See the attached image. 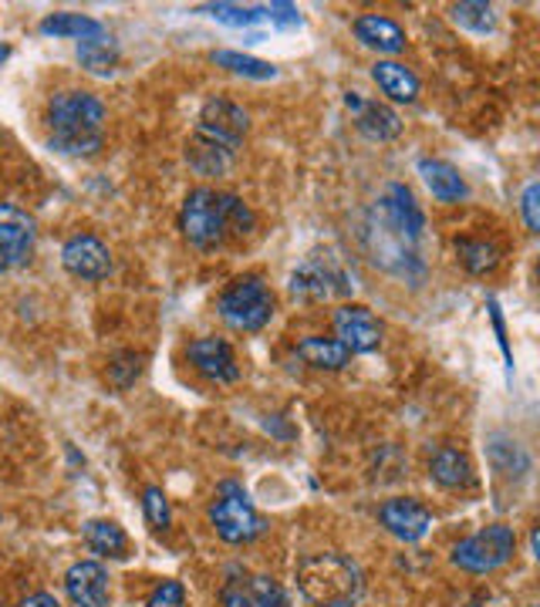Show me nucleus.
<instances>
[{"instance_id":"28","label":"nucleus","mask_w":540,"mask_h":607,"mask_svg":"<svg viewBox=\"0 0 540 607\" xmlns=\"http://www.w3.org/2000/svg\"><path fill=\"white\" fill-rule=\"evenodd\" d=\"M456 253H459V263L477 278L490 274V270H497V263H500V250L487 240H469V237L456 240Z\"/></svg>"},{"instance_id":"18","label":"nucleus","mask_w":540,"mask_h":607,"mask_svg":"<svg viewBox=\"0 0 540 607\" xmlns=\"http://www.w3.org/2000/svg\"><path fill=\"white\" fill-rule=\"evenodd\" d=\"M233 156H237V153L224 149V146L214 143V139H202V135H196V132L189 135V143H186V163H189V169H193L196 176H207V179L227 176L230 166H233Z\"/></svg>"},{"instance_id":"22","label":"nucleus","mask_w":540,"mask_h":607,"mask_svg":"<svg viewBox=\"0 0 540 607\" xmlns=\"http://www.w3.org/2000/svg\"><path fill=\"white\" fill-rule=\"evenodd\" d=\"M429 477L443 490H466V486H472V465H469L466 452H459L453 446H443L429 459Z\"/></svg>"},{"instance_id":"32","label":"nucleus","mask_w":540,"mask_h":607,"mask_svg":"<svg viewBox=\"0 0 540 607\" xmlns=\"http://www.w3.org/2000/svg\"><path fill=\"white\" fill-rule=\"evenodd\" d=\"M247 597H250L253 607H291L284 587L274 577H267V574L250 577V594Z\"/></svg>"},{"instance_id":"8","label":"nucleus","mask_w":540,"mask_h":607,"mask_svg":"<svg viewBox=\"0 0 540 607\" xmlns=\"http://www.w3.org/2000/svg\"><path fill=\"white\" fill-rule=\"evenodd\" d=\"M247 128H250V115L230 98H210L207 105L199 108V118H196V135L220 143L230 153L240 149Z\"/></svg>"},{"instance_id":"29","label":"nucleus","mask_w":540,"mask_h":607,"mask_svg":"<svg viewBox=\"0 0 540 607\" xmlns=\"http://www.w3.org/2000/svg\"><path fill=\"white\" fill-rule=\"evenodd\" d=\"M453 21L463 31H472V34H494L497 31V11L490 4H484V0H466V4H456Z\"/></svg>"},{"instance_id":"42","label":"nucleus","mask_w":540,"mask_h":607,"mask_svg":"<svg viewBox=\"0 0 540 607\" xmlns=\"http://www.w3.org/2000/svg\"><path fill=\"white\" fill-rule=\"evenodd\" d=\"M466 607H480V604H466Z\"/></svg>"},{"instance_id":"41","label":"nucleus","mask_w":540,"mask_h":607,"mask_svg":"<svg viewBox=\"0 0 540 607\" xmlns=\"http://www.w3.org/2000/svg\"><path fill=\"white\" fill-rule=\"evenodd\" d=\"M8 54H11V48H0V61H4Z\"/></svg>"},{"instance_id":"17","label":"nucleus","mask_w":540,"mask_h":607,"mask_svg":"<svg viewBox=\"0 0 540 607\" xmlns=\"http://www.w3.org/2000/svg\"><path fill=\"white\" fill-rule=\"evenodd\" d=\"M372 82L382 95H388L398 105H413L419 98V79L398 61H375L372 64Z\"/></svg>"},{"instance_id":"9","label":"nucleus","mask_w":540,"mask_h":607,"mask_svg":"<svg viewBox=\"0 0 540 607\" xmlns=\"http://www.w3.org/2000/svg\"><path fill=\"white\" fill-rule=\"evenodd\" d=\"M34 220L14 207V202H0V274L4 270H18L34 253Z\"/></svg>"},{"instance_id":"35","label":"nucleus","mask_w":540,"mask_h":607,"mask_svg":"<svg viewBox=\"0 0 540 607\" xmlns=\"http://www.w3.org/2000/svg\"><path fill=\"white\" fill-rule=\"evenodd\" d=\"M146 607H186V587H183L179 580H163V584L149 594Z\"/></svg>"},{"instance_id":"25","label":"nucleus","mask_w":540,"mask_h":607,"mask_svg":"<svg viewBox=\"0 0 540 607\" xmlns=\"http://www.w3.org/2000/svg\"><path fill=\"white\" fill-rule=\"evenodd\" d=\"M41 34H44V38H75V41H89V38L105 34V28H102V21L89 18V14H68V11H61V14H48V18L41 21Z\"/></svg>"},{"instance_id":"13","label":"nucleus","mask_w":540,"mask_h":607,"mask_svg":"<svg viewBox=\"0 0 540 607\" xmlns=\"http://www.w3.org/2000/svg\"><path fill=\"white\" fill-rule=\"evenodd\" d=\"M186 358L189 365L217 385H230L240 378V362H237V352L224 342V337H196L186 348Z\"/></svg>"},{"instance_id":"3","label":"nucleus","mask_w":540,"mask_h":607,"mask_svg":"<svg viewBox=\"0 0 540 607\" xmlns=\"http://www.w3.org/2000/svg\"><path fill=\"white\" fill-rule=\"evenodd\" d=\"M179 230L196 250H217L224 247L227 233V217H224V192L199 186L183 199L179 210Z\"/></svg>"},{"instance_id":"33","label":"nucleus","mask_w":540,"mask_h":607,"mask_svg":"<svg viewBox=\"0 0 540 607\" xmlns=\"http://www.w3.org/2000/svg\"><path fill=\"white\" fill-rule=\"evenodd\" d=\"M143 510H146V520L153 530H166L173 523V510H169V500L159 486H149L143 493Z\"/></svg>"},{"instance_id":"4","label":"nucleus","mask_w":540,"mask_h":607,"mask_svg":"<svg viewBox=\"0 0 540 607\" xmlns=\"http://www.w3.org/2000/svg\"><path fill=\"white\" fill-rule=\"evenodd\" d=\"M217 311L227 321V327L253 334V331H263L270 324V317H274V294H270V287L257 274H250V278L233 281L224 291Z\"/></svg>"},{"instance_id":"20","label":"nucleus","mask_w":540,"mask_h":607,"mask_svg":"<svg viewBox=\"0 0 540 607\" xmlns=\"http://www.w3.org/2000/svg\"><path fill=\"white\" fill-rule=\"evenodd\" d=\"M419 176H423L426 189L433 192V199H439V202H459L469 196V186L459 176V169L443 159H419Z\"/></svg>"},{"instance_id":"38","label":"nucleus","mask_w":540,"mask_h":607,"mask_svg":"<svg viewBox=\"0 0 540 607\" xmlns=\"http://www.w3.org/2000/svg\"><path fill=\"white\" fill-rule=\"evenodd\" d=\"M490 317H494V327H497V337H500V348H503L507 368H513V355H510V345H507V327H503V314H500V304H497V301H490Z\"/></svg>"},{"instance_id":"10","label":"nucleus","mask_w":540,"mask_h":607,"mask_svg":"<svg viewBox=\"0 0 540 607\" xmlns=\"http://www.w3.org/2000/svg\"><path fill=\"white\" fill-rule=\"evenodd\" d=\"M375 213L382 217V223H385L392 233H398L402 240H409V243H416V240L423 237V230H426V217H423V210H419L416 196L409 192V186H402V182H392V186L382 192Z\"/></svg>"},{"instance_id":"36","label":"nucleus","mask_w":540,"mask_h":607,"mask_svg":"<svg viewBox=\"0 0 540 607\" xmlns=\"http://www.w3.org/2000/svg\"><path fill=\"white\" fill-rule=\"evenodd\" d=\"M520 210H523V223H527V230H530V233H537V230H540V186H537V179H530V182L523 186Z\"/></svg>"},{"instance_id":"14","label":"nucleus","mask_w":540,"mask_h":607,"mask_svg":"<svg viewBox=\"0 0 540 607\" xmlns=\"http://www.w3.org/2000/svg\"><path fill=\"white\" fill-rule=\"evenodd\" d=\"M378 523L392 536L405 540V544H419V540L433 530V513L419 500L395 496V500H385L378 506Z\"/></svg>"},{"instance_id":"2","label":"nucleus","mask_w":540,"mask_h":607,"mask_svg":"<svg viewBox=\"0 0 540 607\" xmlns=\"http://www.w3.org/2000/svg\"><path fill=\"white\" fill-rule=\"evenodd\" d=\"M298 590L314 607H355L365 594V574L362 567L345 554H308L294 567Z\"/></svg>"},{"instance_id":"40","label":"nucleus","mask_w":540,"mask_h":607,"mask_svg":"<svg viewBox=\"0 0 540 607\" xmlns=\"http://www.w3.org/2000/svg\"><path fill=\"white\" fill-rule=\"evenodd\" d=\"M21 607H61V604H58L51 594H44V590H41V594H31V597H24V600H21Z\"/></svg>"},{"instance_id":"19","label":"nucleus","mask_w":540,"mask_h":607,"mask_svg":"<svg viewBox=\"0 0 540 607\" xmlns=\"http://www.w3.org/2000/svg\"><path fill=\"white\" fill-rule=\"evenodd\" d=\"M355 38L378 51V54H398L405 48V31L392 21V18H382V14H362L355 24Z\"/></svg>"},{"instance_id":"37","label":"nucleus","mask_w":540,"mask_h":607,"mask_svg":"<svg viewBox=\"0 0 540 607\" xmlns=\"http://www.w3.org/2000/svg\"><path fill=\"white\" fill-rule=\"evenodd\" d=\"M267 21L281 24V28H298L301 24V11L294 4H267Z\"/></svg>"},{"instance_id":"23","label":"nucleus","mask_w":540,"mask_h":607,"mask_svg":"<svg viewBox=\"0 0 540 607\" xmlns=\"http://www.w3.org/2000/svg\"><path fill=\"white\" fill-rule=\"evenodd\" d=\"M487 452H490L494 469L500 472V477H507V480H520V477H527V472H530V456H527V449H523L517 439H510V436H500V432L490 436Z\"/></svg>"},{"instance_id":"15","label":"nucleus","mask_w":540,"mask_h":607,"mask_svg":"<svg viewBox=\"0 0 540 607\" xmlns=\"http://www.w3.org/2000/svg\"><path fill=\"white\" fill-rule=\"evenodd\" d=\"M64 590L75 607H108V571L98 561H79L64 574Z\"/></svg>"},{"instance_id":"7","label":"nucleus","mask_w":540,"mask_h":607,"mask_svg":"<svg viewBox=\"0 0 540 607\" xmlns=\"http://www.w3.org/2000/svg\"><path fill=\"white\" fill-rule=\"evenodd\" d=\"M349 291H352V281L345 270L334 263V257L311 253L301 266L291 270V294L304 304H321Z\"/></svg>"},{"instance_id":"12","label":"nucleus","mask_w":540,"mask_h":607,"mask_svg":"<svg viewBox=\"0 0 540 607\" xmlns=\"http://www.w3.org/2000/svg\"><path fill=\"white\" fill-rule=\"evenodd\" d=\"M334 331L352 355H372L382 345V324L362 304H342L334 311Z\"/></svg>"},{"instance_id":"6","label":"nucleus","mask_w":540,"mask_h":607,"mask_svg":"<svg viewBox=\"0 0 540 607\" xmlns=\"http://www.w3.org/2000/svg\"><path fill=\"white\" fill-rule=\"evenodd\" d=\"M210 523L224 544H233V547L250 544V540H257L267 530V520L257 513L250 496L233 483L220 486V500L210 506Z\"/></svg>"},{"instance_id":"39","label":"nucleus","mask_w":540,"mask_h":607,"mask_svg":"<svg viewBox=\"0 0 540 607\" xmlns=\"http://www.w3.org/2000/svg\"><path fill=\"white\" fill-rule=\"evenodd\" d=\"M224 607H253L240 587H224Z\"/></svg>"},{"instance_id":"5","label":"nucleus","mask_w":540,"mask_h":607,"mask_svg":"<svg viewBox=\"0 0 540 607\" xmlns=\"http://www.w3.org/2000/svg\"><path fill=\"white\" fill-rule=\"evenodd\" d=\"M517 554V533L507 523H490L453 547V564L466 574H494Z\"/></svg>"},{"instance_id":"34","label":"nucleus","mask_w":540,"mask_h":607,"mask_svg":"<svg viewBox=\"0 0 540 607\" xmlns=\"http://www.w3.org/2000/svg\"><path fill=\"white\" fill-rule=\"evenodd\" d=\"M143 355H135V352H125V355H118L112 365H108V381L115 385V388H128L135 378H139V371H143Z\"/></svg>"},{"instance_id":"21","label":"nucleus","mask_w":540,"mask_h":607,"mask_svg":"<svg viewBox=\"0 0 540 607\" xmlns=\"http://www.w3.org/2000/svg\"><path fill=\"white\" fill-rule=\"evenodd\" d=\"M298 358L318 371H342L349 362H352V352L338 342V337H304V342H298Z\"/></svg>"},{"instance_id":"11","label":"nucleus","mask_w":540,"mask_h":607,"mask_svg":"<svg viewBox=\"0 0 540 607\" xmlns=\"http://www.w3.org/2000/svg\"><path fill=\"white\" fill-rule=\"evenodd\" d=\"M61 263L72 278L79 281H105L112 274V253L108 247L92 237V233H79L61 247Z\"/></svg>"},{"instance_id":"1","label":"nucleus","mask_w":540,"mask_h":607,"mask_svg":"<svg viewBox=\"0 0 540 607\" xmlns=\"http://www.w3.org/2000/svg\"><path fill=\"white\" fill-rule=\"evenodd\" d=\"M51 149L61 156H95L102 149L105 105L92 92H58L48 105Z\"/></svg>"},{"instance_id":"31","label":"nucleus","mask_w":540,"mask_h":607,"mask_svg":"<svg viewBox=\"0 0 540 607\" xmlns=\"http://www.w3.org/2000/svg\"><path fill=\"white\" fill-rule=\"evenodd\" d=\"M224 217H227V233L230 237H247L257 227L253 210L247 207L240 196H233V192H224Z\"/></svg>"},{"instance_id":"24","label":"nucleus","mask_w":540,"mask_h":607,"mask_svg":"<svg viewBox=\"0 0 540 607\" xmlns=\"http://www.w3.org/2000/svg\"><path fill=\"white\" fill-rule=\"evenodd\" d=\"M85 544L102 554V557H112V561H122L128 557V536L118 523L112 520H89L85 523Z\"/></svg>"},{"instance_id":"27","label":"nucleus","mask_w":540,"mask_h":607,"mask_svg":"<svg viewBox=\"0 0 540 607\" xmlns=\"http://www.w3.org/2000/svg\"><path fill=\"white\" fill-rule=\"evenodd\" d=\"M214 64L227 67V72L233 75H243V79H253V82H270V79H278V67L270 64V61H260L253 54H240V51H214L210 54Z\"/></svg>"},{"instance_id":"30","label":"nucleus","mask_w":540,"mask_h":607,"mask_svg":"<svg viewBox=\"0 0 540 607\" xmlns=\"http://www.w3.org/2000/svg\"><path fill=\"white\" fill-rule=\"evenodd\" d=\"M202 14H210L214 21L227 24V28H253L260 21H267V8H240V4H210L199 8Z\"/></svg>"},{"instance_id":"26","label":"nucleus","mask_w":540,"mask_h":607,"mask_svg":"<svg viewBox=\"0 0 540 607\" xmlns=\"http://www.w3.org/2000/svg\"><path fill=\"white\" fill-rule=\"evenodd\" d=\"M118 44L108 38V34H98V38H89V41H79V61L85 72L92 75H112L118 67Z\"/></svg>"},{"instance_id":"16","label":"nucleus","mask_w":540,"mask_h":607,"mask_svg":"<svg viewBox=\"0 0 540 607\" xmlns=\"http://www.w3.org/2000/svg\"><path fill=\"white\" fill-rule=\"evenodd\" d=\"M345 105H349V112H355V128L372 143H388V139H395V135L402 132L398 112L382 105V102H368L359 92H349Z\"/></svg>"}]
</instances>
